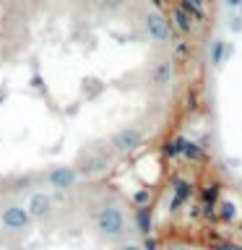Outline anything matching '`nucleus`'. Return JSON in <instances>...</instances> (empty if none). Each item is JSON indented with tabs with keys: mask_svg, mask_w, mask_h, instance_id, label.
<instances>
[{
	"mask_svg": "<svg viewBox=\"0 0 242 250\" xmlns=\"http://www.w3.org/2000/svg\"><path fill=\"white\" fill-rule=\"evenodd\" d=\"M94 227H97V232L104 240H120V237H125V232H128V216H125L122 206H117V203H104V206L97 211V216H94Z\"/></svg>",
	"mask_w": 242,
	"mask_h": 250,
	"instance_id": "f257e3e1",
	"label": "nucleus"
},
{
	"mask_svg": "<svg viewBox=\"0 0 242 250\" xmlns=\"http://www.w3.org/2000/svg\"><path fill=\"white\" fill-rule=\"evenodd\" d=\"M31 224H34V219L31 214L26 211V206H19V203H11V206H5L0 211V227H3L5 232H29Z\"/></svg>",
	"mask_w": 242,
	"mask_h": 250,
	"instance_id": "f03ea898",
	"label": "nucleus"
},
{
	"mask_svg": "<svg viewBox=\"0 0 242 250\" xmlns=\"http://www.w3.org/2000/svg\"><path fill=\"white\" fill-rule=\"evenodd\" d=\"M78 180H81V172L76 167H65V164L44 172V185L50 188V190H58V193H65L70 188H76Z\"/></svg>",
	"mask_w": 242,
	"mask_h": 250,
	"instance_id": "7ed1b4c3",
	"label": "nucleus"
},
{
	"mask_svg": "<svg viewBox=\"0 0 242 250\" xmlns=\"http://www.w3.org/2000/svg\"><path fill=\"white\" fill-rule=\"evenodd\" d=\"M143 29H146L148 39L156 44H164L172 39V23L164 19V13H159V11H148L143 16Z\"/></svg>",
	"mask_w": 242,
	"mask_h": 250,
	"instance_id": "20e7f679",
	"label": "nucleus"
},
{
	"mask_svg": "<svg viewBox=\"0 0 242 250\" xmlns=\"http://www.w3.org/2000/svg\"><path fill=\"white\" fill-rule=\"evenodd\" d=\"M141 144H143V133L138 128H120L112 138H109V146H112L117 154H130V151H136Z\"/></svg>",
	"mask_w": 242,
	"mask_h": 250,
	"instance_id": "39448f33",
	"label": "nucleus"
},
{
	"mask_svg": "<svg viewBox=\"0 0 242 250\" xmlns=\"http://www.w3.org/2000/svg\"><path fill=\"white\" fill-rule=\"evenodd\" d=\"M23 206H26V211L31 214V219H34V222H39V219H47V216L52 214V198H50V193H44V190L31 193L29 201L23 203Z\"/></svg>",
	"mask_w": 242,
	"mask_h": 250,
	"instance_id": "423d86ee",
	"label": "nucleus"
},
{
	"mask_svg": "<svg viewBox=\"0 0 242 250\" xmlns=\"http://www.w3.org/2000/svg\"><path fill=\"white\" fill-rule=\"evenodd\" d=\"M172 81V62L169 60H159L151 68V83L154 86H167Z\"/></svg>",
	"mask_w": 242,
	"mask_h": 250,
	"instance_id": "0eeeda50",
	"label": "nucleus"
},
{
	"mask_svg": "<svg viewBox=\"0 0 242 250\" xmlns=\"http://www.w3.org/2000/svg\"><path fill=\"white\" fill-rule=\"evenodd\" d=\"M107 164L109 159L104 154H91V156H86V162H83V167L78 169L81 175H97V172H104L107 169Z\"/></svg>",
	"mask_w": 242,
	"mask_h": 250,
	"instance_id": "6e6552de",
	"label": "nucleus"
},
{
	"mask_svg": "<svg viewBox=\"0 0 242 250\" xmlns=\"http://www.w3.org/2000/svg\"><path fill=\"white\" fill-rule=\"evenodd\" d=\"M190 193H193V188H190V183H185V180H177L175 183V198H172V203H169V208L172 211H177L182 203L190 198Z\"/></svg>",
	"mask_w": 242,
	"mask_h": 250,
	"instance_id": "1a4fd4ad",
	"label": "nucleus"
},
{
	"mask_svg": "<svg viewBox=\"0 0 242 250\" xmlns=\"http://www.w3.org/2000/svg\"><path fill=\"white\" fill-rule=\"evenodd\" d=\"M136 224H138V232L148 237V232H151V211H148V206L136 208Z\"/></svg>",
	"mask_w": 242,
	"mask_h": 250,
	"instance_id": "9d476101",
	"label": "nucleus"
},
{
	"mask_svg": "<svg viewBox=\"0 0 242 250\" xmlns=\"http://www.w3.org/2000/svg\"><path fill=\"white\" fill-rule=\"evenodd\" d=\"M226 55H229V47H226L224 39H216L214 47H211V65H222V62L226 60Z\"/></svg>",
	"mask_w": 242,
	"mask_h": 250,
	"instance_id": "9b49d317",
	"label": "nucleus"
},
{
	"mask_svg": "<svg viewBox=\"0 0 242 250\" xmlns=\"http://www.w3.org/2000/svg\"><path fill=\"white\" fill-rule=\"evenodd\" d=\"M182 156H187V159H193V162H203V159H206V151H203V146L190 144V141H185V146H182Z\"/></svg>",
	"mask_w": 242,
	"mask_h": 250,
	"instance_id": "f8f14e48",
	"label": "nucleus"
},
{
	"mask_svg": "<svg viewBox=\"0 0 242 250\" xmlns=\"http://www.w3.org/2000/svg\"><path fill=\"white\" fill-rule=\"evenodd\" d=\"M172 19H175V26L182 31V34H187V31L193 29V23H190V16H187L182 8H175V13H172Z\"/></svg>",
	"mask_w": 242,
	"mask_h": 250,
	"instance_id": "ddd939ff",
	"label": "nucleus"
},
{
	"mask_svg": "<svg viewBox=\"0 0 242 250\" xmlns=\"http://www.w3.org/2000/svg\"><path fill=\"white\" fill-rule=\"evenodd\" d=\"M219 216H222L224 222H232V219H234V203L224 201V203H222V211H219Z\"/></svg>",
	"mask_w": 242,
	"mask_h": 250,
	"instance_id": "4468645a",
	"label": "nucleus"
},
{
	"mask_svg": "<svg viewBox=\"0 0 242 250\" xmlns=\"http://www.w3.org/2000/svg\"><path fill=\"white\" fill-rule=\"evenodd\" d=\"M148 201H151V193L148 190H138L133 195V203H136V206H148Z\"/></svg>",
	"mask_w": 242,
	"mask_h": 250,
	"instance_id": "2eb2a0df",
	"label": "nucleus"
},
{
	"mask_svg": "<svg viewBox=\"0 0 242 250\" xmlns=\"http://www.w3.org/2000/svg\"><path fill=\"white\" fill-rule=\"evenodd\" d=\"M203 198H206V203H214L219 198V185H208V190L203 193Z\"/></svg>",
	"mask_w": 242,
	"mask_h": 250,
	"instance_id": "dca6fc26",
	"label": "nucleus"
},
{
	"mask_svg": "<svg viewBox=\"0 0 242 250\" xmlns=\"http://www.w3.org/2000/svg\"><path fill=\"white\" fill-rule=\"evenodd\" d=\"M117 250H143V245H138V242H122Z\"/></svg>",
	"mask_w": 242,
	"mask_h": 250,
	"instance_id": "f3484780",
	"label": "nucleus"
},
{
	"mask_svg": "<svg viewBox=\"0 0 242 250\" xmlns=\"http://www.w3.org/2000/svg\"><path fill=\"white\" fill-rule=\"evenodd\" d=\"M216 250H242V245H232V242H222Z\"/></svg>",
	"mask_w": 242,
	"mask_h": 250,
	"instance_id": "a211bd4d",
	"label": "nucleus"
},
{
	"mask_svg": "<svg viewBox=\"0 0 242 250\" xmlns=\"http://www.w3.org/2000/svg\"><path fill=\"white\" fill-rule=\"evenodd\" d=\"M143 250H156V242H154L151 237H148V240L143 242Z\"/></svg>",
	"mask_w": 242,
	"mask_h": 250,
	"instance_id": "6ab92c4d",
	"label": "nucleus"
},
{
	"mask_svg": "<svg viewBox=\"0 0 242 250\" xmlns=\"http://www.w3.org/2000/svg\"><path fill=\"white\" fill-rule=\"evenodd\" d=\"M226 5H229V8H240L242 0H226Z\"/></svg>",
	"mask_w": 242,
	"mask_h": 250,
	"instance_id": "aec40b11",
	"label": "nucleus"
},
{
	"mask_svg": "<svg viewBox=\"0 0 242 250\" xmlns=\"http://www.w3.org/2000/svg\"><path fill=\"white\" fill-rule=\"evenodd\" d=\"M190 3H193V5H203V0H190Z\"/></svg>",
	"mask_w": 242,
	"mask_h": 250,
	"instance_id": "412c9836",
	"label": "nucleus"
},
{
	"mask_svg": "<svg viewBox=\"0 0 242 250\" xmlns=\"http://www.w3.org/2000/svg\"><path fill=\"white\" fill-rule=\"evenodd\" d=\"M172 250H190V248H172Z\"/></svg>",
	"mask_w": 242,
	"mask_h": 250,
	"instance_id": "4be33fe9",
	"label": "nucleus"
}]
</instances>
